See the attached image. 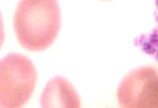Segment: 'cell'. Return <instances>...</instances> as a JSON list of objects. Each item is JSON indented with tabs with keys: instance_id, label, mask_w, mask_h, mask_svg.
Segmentation results:
<instances>
[{
	"instance_id": "6da1fadb",
	"label": "cell",
	"mask_w": 158,
	"mask_h": 108,
	"mask_svg": "<svg viewBox=\"0 0 158 108\" xmlns=\"http://www.w3.org/2000/svg\"><path fill=\"white\" fill-rule=\"evenodd\" d=\"M20 45L31 51H44L53 44L61 27L57 0H20L13 18Z\"/></svg>"
},
{
	"instance_id": "7a4b0ae2",
	"label": "cell",
	"mask_w": 158,
	"mask_h": 108,
	"mask_svg": "<svg viewBox=\"0 0 158 108\" xmlns=\"http://www.w3.org/2000/svg\"><path fill=\"white\" fill-rule=\"evenodd\" d=\"M38 74L27 57L17 53L8 54L1 62V108H20L30 98Z\"/></svg>"
},
{
	"instance_id": "3957f363",
	"label": "cell",
	"mask_w": 158,
	"mask_h": 108,
	"mask_svg": "<svg viewBox=\"0 0 158 108\" xmlns=\"http://www.w3.org/2000/svg\"><path fill=\"white\" fill-rule=\"evenodd\" d=\"M117 94L122 108H158V77L131 71L121 81Z\"/></svg>"
},
{
	"instance_id": "277c9868",
	"label": "cell",
	"mask_w": 158,
	"mask_h": 108,
	"mask_svg": "<svg viewBox=\"0 0 158 108\" xmlns=\"http://www.w3.org/2000/svg\"><path fill=\"white\" fill-rule=\"evenodd\" d=\"M42 108H81L80 97L72 83L58 75L50 79L42 92Z\"/></svg>"
},
{
	"instance_id": "5b68a950",
	"label": "cell",
	"mask_w": 158,
	"mask_h": 108,
	"mask_svg": "<svg viewBox=\"0 0 158 108\" xmlns=\"http://www.w3.org/2000/svg\"><path fill=\"white\" fill-rule=\"evenodd\" d=\"M104 1H108V0H104Z\"/></svg>"
}]
</instances>
